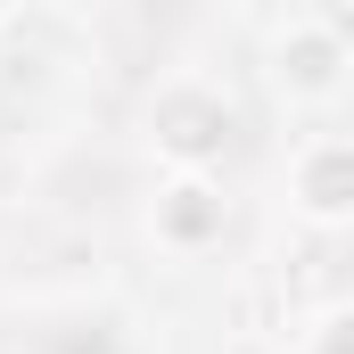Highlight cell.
<instances>
[{
    "instance_id": "cell-1",
    "label": "cell",
    "mask_w": 354,
    "mask_h": 354,
    "mask_svg": "<svg viewBox=\"0 0 354 354\" xmlns=\"http://www.w3.org/2000/svg\"><path fill=\"white\" fill-rule=\"evenodd\" d=\"M264 83L280 91V107H338L354 83V41L330 17H288L264 41Z\"/></svg>"
},
{
    "instance_id": "cell-2",
    "label": "cell",
    "mask_w": 354,
    "mask_h": 354,
    "mask_svg": "<svg viewBox=\"0 0 354 354\" xmlns=\"http://www.w3.org/2000/svg\"><path fill=\"white\" fill-rule=\"evenodd\" d=\"M149 140H157L165 174H214V157L231 149V99L206 75H174L149 99Z\"/></svg>"
},
{
    "instance_id": "cell-3",
    "label": "cell",
    "mask_w": 354,
    "mask_h": 354,
    "mask_svg": "<svg viewBox=\"0 0 354 354\" xmlns=\"http://www.w3.org/2000/svg\"><path fill=\"white\" fill-rule=\"evenodd\" d=\"M223 231H231V198H223L214 174H165L157 181V198H149V239H157L165 256H206V248H223Z\"/></svg>"
},
{
    "instance_id": "cell-4",
    "label": "cell",
    "mask_w": 354,
    "mask_h": 354,
    "mask_svg": "<svg viewBox=\"0 0 354 354\" xmlns=\"http://www.w3.org/2000/svg\"><path fill=\"white\" fill-rule=\"evenodd\" d=\"M288 206H297L313 231L354 223V132H313V140L288 157Z\"/></svg>"
},
{
    "instance_id": "cell-5",
    "label": "cell",
    "mask_w": 354,
    "mask_h": 354,
    "mask_svg": "<svg viewBox=\"0 0 354 354\" xmlns=\"http://www.w3.org/2000/svg\"><path fill=\"white\" fill-rule=\"evenodd\" d=\"M305 354H354V305L322 313V322H313V338H305Z\"/></svg>"
},
{
    "instance_id": "cell-6",
    "label": "cell",
    "mask_w": 354,
    "mask_h": 354,
    "mask_svg": "<svg viewBox=\"0 0 354 354\" xmlns=\"http://www.w3.org/2000/svg\"><path fill=\"white\" fill-rule=\"evenodd\" d=\"M17 8H25V0H0V25H8V17H17Z\"/></svg>"
}]
</instances>
